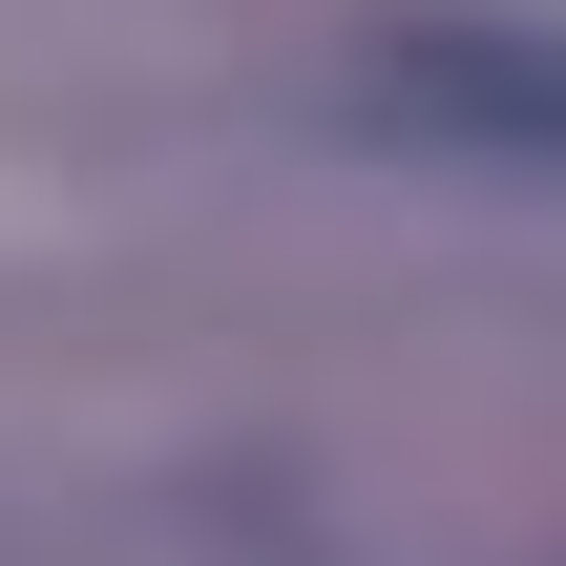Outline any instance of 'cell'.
Here are the masks:
<instances>
[{"label":"cell","instance_id":"obj_1","mask_svg":"<svg viewBox=\"0 0 566 566\" xmlns=\"http://www.w3.org/2000/svg\"><path fill=\"white\" fill-rule=\"evenodd\" d=\"M357 105H378V126H441V147H504V168H566V42H546V21L357 42Z\"/></svg>","mask_w":566,"mask_h":566}]
</instances>
